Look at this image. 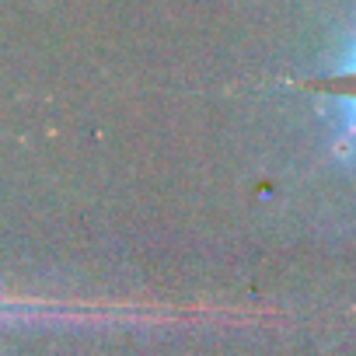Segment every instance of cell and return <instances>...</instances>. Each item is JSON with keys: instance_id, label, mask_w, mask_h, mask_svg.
Here are the masks:
<instances>
[{"instance_id": "1", "label": "cell", "mask_w": 356, "mask_h": 356, "mask_svg": "<svg viewBox=\"0 0 356 356\" xmlns=\"http://www.w3.org/2000/svg\"><path fill=\"white\" fill-rule=\"evenodd\" d=\"M297 84L314 98H321L328 112H335V154L342 157L356 154V32L346 39L332 67Z\"/></svg>"}]
</instances>
